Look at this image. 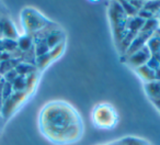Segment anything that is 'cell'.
Masks as SVG:
<instances>
[{"label":"cell","instance_id":"2e32d148","mask_svg":"<svg viewBox=\"0 0 160 145\" xmlns=\"http://www.w3.org/2000/svg\"><path fill=\"white\" fill-rule=\"evenodd\" d=\"M121 6H122L123 10L125 11L126 16L128 18H133V17H137V13H138V10L132 5L129 1H120Z\"/></svg>","mask_w":160,"mask_h":145},{"label":"cell","instance_id":"52a82bcc","mask_svg":"<svg viewBox=\"0 0 160 145\" xmlns=\"http://www.w3.org/2000/svg\"><path fill=\"white\" fill-rule=\"evenodd\" d=\"M144 90L146 96L152 103L160 100V80H153L144 84Z\"/></svg>","mask_w":160,"mask_h":145},{"label":"cell","instance_id":"9a60e30c","mask_svg":"<svg viewBox=\"0 0 160 145\" xmlns=\"http://www.w3.org/2000/svg\"><path fill=\"white\" fill-rule=\"evenodd\" d=\"M142 9L150 12L153 17H156L160 10V1H145Z\"/></svg>","mask_w":160,"mask_h":145},{"label":"cell","instance_id":"e0dca14e","mask_svg":"<svg viewBox=\"0 0 160 145\" xmlns=\"http://www.w3.org/2000/svg\"><path fill=\"white\" fill-rule=\"evenodd\" d=\"M18 73L16 71V69H13V70L9 71V73H7L6 75H3L2 76V79L6 81V83H9V84H12L14 80L17 79V77H18Z\"/></svg>","mask_w":160,"mask_h":145},{"label":"cell","instance_id":"5bb4252c","mask_svg":"<svg viewBox=\"0 0 160 145\" xmlns=\"http://www.w3.org/2000/svg\"><path fill=\"white\" fill-rule=\"evenodd\" d=\"M34 49H35L36 58L41 57V56H43V55H45L46 53H48L49 49H48V46H47L46 40L34 41Z\"/></svg>","mask_w":160,"mask_h":145},{"label":"cell","instance_id":"7a4b0ae2","mask_svg":"<svg viewBox=\"0 0 160 145\" xmlns=\"http://www.w3.org/2000/svg\"><path fill=\"white\" fill-rule=\"evenodd\" d=\"M91 122L98 130H113L118 123V113L110 102L97 103L91 111Z\"/></svg>","mask_w":160,"mask_h":145},{"label":"cell","instance_id":"277c9868","mask_svg":"<svg viewBox=\"0 0 160 145\" xmlns=\"http://www.w3.org/2000/svg\"><path fill=\"white\" fill-rule=\"evenodd\" d=\"M21 22L24 30V34L33 36L45 27H47L52 21L35 8L27 7L21 12Z\"/></svg>","mask_w":160,"mask_h":145},{"label":"cell","instance_id":"30bf717a","mask_svg":"<svg viewBox=\"0 0 160 145\" xmlns=\"http://www.w3.org/2000/svg\"><path fill=\"white\" fill-rule=\"evenodd\" d=\"M151 55H160V28L157 29L146 43Z\"/></svg>","mask_w":160,"mask_h":145},{"label":"cell","instance_id":"5b68a950","mask_svg":"<svg viewBox=\"0 0 160 145\" xmlns=\"http://www.w3.org/2000/svg\"><path fill=\"white\" fill-rule=\"evenodd\" d=\"M150 57H151L150 51L147 47V45H145V46H142V49H138L135 53H133L132 55L127 56V57L121 58V60L134 70V69L138 68V67L142 66V65H146Z\"/></svg>","mask_w":160,"mask_h":145},{"label":"cell","instance_id":"7c38bea8","mask_svg":"<svg viewBox=\"0 0 160 145\" xmlns=\"http://www.w3.org/2000/svg\"><path fill=\"white\" fill-rule=\"evenodd\" d=\"M16 71L18 73L19 76H30V75L34 74L38 71L35 65L27 64V63L20 62L16 67Z\"/></svg>","mask_w":160,"mask_h":145},{"label":"cell","instance_id":"6da1fadb","mask_svg":"<svg viewBox=\"0 0 160 145\" xmlns=\"http://www.w3.org/2000/svg\"><path fill=\"white\" fill-rule=\"evenodd\" d=\"M38 127L43 136L55 145L75 144L85 133L81 114L65 100H53L43 106L38 114Z\"/></svg>","mask_w":160,"mask_h":145},{"label":"cell","instance_id":"9c48e42d","mask_svg":"<svg viewBox=\"0 0 160 145\" xmlns=\"http://www.w3.org/2000/svg\"><path fill=\"white\" fill-rule=\"evenodd\" d=\"M134 71H135V74L140 78V80L142 81V84L150 83V81L156 80L155 70L151 69L150 67H148L147 65H142V66L134 69Z\"/></svg>","mask_w":160,"mask_h":145},{"label":"cell","instance_id":"8fae6325","mask_svg":"<svg viewBox=\"0 0 160 145\" xmlns=\"http://www.w3.org/2000/svg\"><path fill=\"white\" fill-rule=\"evenodd\" d=\"M18 43V49H20L22 53L31 49L32 47L34 46V39L32 35H28V34H24V35L20 36L17 41Z\"/></svg>","mask_w":160,"mask_h":145},{"label":"cell","instance_id":"3957f363","mask_svg":"<svg viewBox=\"0 0 160 145\" xmlns=\"http://www.w3.org/2000/svg\"><path fill=\"white\" fill-rule=\"evenodd\" d=\"M108 17H109L110 27H111L113 42L118 49L125 35V28L128 17L126 16L125 11L123 10L120 1H111L108 7Z\"/></svg>","mask_w":160,"mask_h":145},{"label":"cell","instance_id":"8992f818","mask_svg":"<svg viewBox=\"0 0 160 145\" xmlns=\"http://www.w3.org/2000/svg\"><path fill=\"white\" fill-rule=\"evenodd\" d=\"M0 28H1V32H2V39H10V40L18 41V39L20 38L13 22L10 19L5 18V17L0 19Z\"/></svg>","mask_w":160,"mask_h":145},{"label":"cell","instance_id":"ac0fdd59","mask_svg":"<svg viewBox=\"0 0 160 145\" xmlns=\"http://www.w3.org/2000/svg\"><path fill=\"white\" fill-rule=\"evenodd\" d=\"M104 145H124V144H123L122 141H121V138H120V140H116V141H113V142L107 143V144H104Z\"/></svg>","mask_w":160,"mask_h":145},{"label":"cell","instance_id":"ba28073f","mask_svg":"<svg viewBox=\"0 0 160 145\" xmlns=\"http://www.w3.org/2000/svg\"><path fill=\"white\" fill-rule=\"evenodd\" d=\"M65 41H66V33H65V31L62 28H59L56 31H54L53 33H51L46 39V43L49 51L55 49L56 46H58L60 43L65 42Z\"/></svg>","mask_w":160,"mask_h":145},{"label":"cell","instance_id":"4fadbf2b","mask_svg":"<svg viewBox=\"0 0 160 145\" xmlns=\"http://www.w3.org/2000/svg\"><path fill=\"white\" fill-rule=\"evenodd\" d=\"M20 63V60H3V62H0V75L3 76L9 71L16 69L17 65Z\"/></svg>","mask_w":160,"mask_h":145},{"label":"cell","instance_id":"ffe728a7","mask_svg":"<svg viewBox=\"0 0 160 145\" xmlns=\"http://www.w3.org/2000/svg\"><path fill=\"white\" fill-rule=\"evenodd\" d=\"M3 79H2V76H1V75H0V83H1V81H2Z\"/></svg>","mask_w":160,"mask_h":145},{"label":"cell","instance_id":"d6986e66","mask_svg":"<svg viewBox=\"0 0 160 145\" xmlns=\"http://www.w3.org/2000/svg\"><path fill=\"white\" fill-rule=\"evenodd\" d=\"M153 105L156 106V108H157V109L159 110V112H160V100H158V101H156V102H153Z\"/></svg>","mask_w":160,"mask_h":145}]
</instances>
